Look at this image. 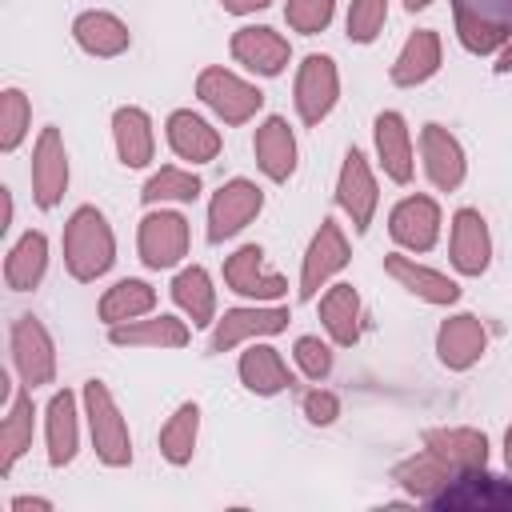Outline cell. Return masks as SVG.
<instances>
[{
    "instance_id": "48",
    "label": "cell",
    "mask_w": 512,
    "mask_h": 512,
    "mask_svg": "<svg viewBox=\"0 0 512 512\" xmlns=\"http://www.w3.org/2000/svg\"><path fill=\"white\" fill-rule=\"evenodd\" d=\"M428 4H432V0H404V8H408V12H424Z\"/></svg>"
},
{
    "instance_id": "1",
    "label": "cell",
    "mask_w": 512,
    "mask_h": 512,
    "mask_svg": "<svg viewBox=\"0 0 512 512\" xmlns=\"http://www.w3.org/2000/svg\"><path fill=\"white\" fill-rule=\"evenodd\" d=\"M116 264V236L100 208L80 204L64 224V268L72 280L92 284Z\"/></svg>"
},
{
    "instance_id": "33",
    "label": "cell",
    "mask_w": 512,
    "mask_h": 512,
    "mask_svg": "<svg viewBox=\"0 0 512 512\" xmlns=\"http://www.w3.org/2000/svg\"><path fill=\"white\" fill-rule=\"evenodd\" d=\"M172 300H176V308L184 312V320H188L192 328L216 324V288H212L208 268H200V264L180 268V272L172 276Z\"/></svg>"
},
{
    "instance_id": "20",
    "label": "cell",
    "mask_w": 512,
    "mask_h": 512,
    "mask_svg": "<svg viewBox=\"0 0 512 512\" xmlns=\"http://www.w3.org/2000/svg\"><path fill=\"white\" fill-rule=\"evenodd\" d=\"M384 272H388L404 292H412V296L424 300V304H440V308H444V304H456V300H460V284H456L452 276H444V272L420 264L416 256L388 252V256H384Z\"/></svg>"
},
{
    "instance_id": "6",
    "label": "cell",
    "mask_w": 512,
    "mask_h": 512,
    "mask_svg": "<svg viewBox=\"0 0 512 512\" xmlns=\"http://www.w3.org/2000/svg\"><path fill=\"white\" fill-rule=\"evenodd\" d=\"M348 260H352V252H348L344 228H340L332 216H324L320 228H316L312 240H308V252H304V264H300V288H296V296H300L304 304L316 300L320 288H328V280L348 268Z\"/></svg>"
},
{
    "instance_id": "10",
    "label": "cell",
    "mask_w": 512,
    "mask_h": 512,
    "mask_svg": "<svg viewBox=\"0 0 512 512\" xmlns=\"http://www.w3.org/2000/svg\"><path fill=\"white\" fill-rule=\"evenodd\" d=\"M376 204H380L376 172H372V164L360 148H348L344 164H340V176H336V208L348 216L352 232H368V224L376 216Z\"/></svg>"
},
{
    "instance_id": "11",
    "label": "cell",
    "mask_w": 512,
    "mask_h": 512,
    "mask_svg": "<svg viewBox=\"0 0 512 512\" xmlns=\"http://www.w3.org/2000/svg\"><path fill=\"white\" fill-rule=\"evenodd\" d=\"M136 252L144 260V268H152V272L176 268L188 256V220L172 208L148 212L136 228Z\"/></svg>"
},
{
    "instance_id": "12",
    "label": "cell",
    "mask_w": 512,
    "mask_h": 512,
    "mask_svg": "<svg viewBox=\"0 0 512 512\" xmlns=\"http://www.w3.org/2000/svg\"><path fill=\"white\" fill-rule=\"evenodd\" d=\"M288 328V308L280 304H248V308H228L212 324V352H232L236 344H252L264 336H276Z\"/></svg>"
},
{
    "instance_id": "13",
    "label": "cell",
    "mask_w": 512,
    "mask_h": 512,
    "mask_svg": "<svg viewBox=\"0 0 512 512\" xmlns=\"http://www.w3.org/2000/svg\"><path fill=\"white\" fill-rule=\"evenodd\" d=\"M224 284H228V292H236V296H244L252 304H272V300H280L288 292V280L264 264V248L260 244H240L224 260Z\"/></svg>"
},
{
    "instance_id": "45",
    "label": "cell",
    "mask_w": 512,
    "mask_h": 512,
    "mask_svg": "<svg viewBox=\"0 0 512 512\" xmlns=\"http://www.w3.org/2000/svg\"><path fill=\"white\" fill-rule=\"evenodd\" d=\"M8 508H12V512H28V508L48 512V508H52V500H44V496H12V500H8Z\"/></svg>"
},
{
    "instance_id": "15",
    "label": "cell",
    "mask_w": 512,
    "mask_h": 512,
    "mask_svg": "<svg viewBox=\"0 0 512 512\" xmlns=\"http://www.w3.org/2000/svg\"><path fill=\"white\" fill-rule=\"evenodd\" d=\"M420 160H424V176L440 192H456L468 176V156H464L460 140L436 120L420 128Z\"/></svg>"
},
{
    "instance_id": "36",
    "label": "cell",
    "mask_w": 512,
    "mask_h": 512,
    "mask_svg": "<svg viewBox=\"0 0 512 512\" xmlns=\"http://www.w3.org/2000/svg\"><path fill=\"white\" fill-rule=\"evenodd\" d=\"M196 440H200V404L196 400H184L160 428V456L172 464V468H184L192 464V452H196Z\"/></svg>"
},
{
    "instance_id": "46",
    "label": "cell",
    "mask_w": 512,
    "mask_h": 512,
    "mask_svg": "<svg viewBox=\"0 0 512 512\" xmlns=\"http://www.w3.org/2000/svg\"><path fill=\"white\" fill-rule=\"evenodd\" d=\"M492 68H496V72H512V36H508L504 48L496 52V64H492Z\"/></svg>"
},
{
    "instance_id": "41",
    "label": "cell",
    "mask_w": 512,
    "mask_h": 512,
    "mask_svg": "<svg viewBox=\"0 0 512 512\" xmlns=\"http://www.w3.org/2000/svg\"><path fill=\"white\" fill-rule=\"evenodd\" d=\"M332 16H336V0H284V20L300 36L324 32L332 24Z\"/></svg>"
},
{
    "instance_id": "9",
    "label": "cell",
    "mask_w": 512,
    "mask_h": 512,
    "mask_svg": "<svg viewBox=\"0 0 512 512\" xmlns=\"http://www.w3.org/2000/svg\"><path fill=\"white\" fill-rule=\"evenodd\" d=\"M292 100H296V116H300L308 128H316L320 120H328V112H332L336 100H340V72H336V60L324 56V52L304 56V64L296 68Z\"/></svg>"
},
{
    "instance_id": "47",
    "label": "cell",
    "mask_w": 512,
    "mask_h": 512,
    "mask_svg": "<svg viewBox=\"0 0 512 512\" xmlns=\"http://www.w3.org/2000/svg\"><path fill=\"white\" fill-rule=\"evenodd\" d=\"M504 464H508V472H512V424L504 428Z\"/></svg>"
},
{
    "instance_id": "43",
    "label": "cell",
    "mask_w": 512,
    "mask_h": 512,
    "mask_svg": "<svg viewBox=\"0 0 512 512\" xmlns=\"http://www.w3.org/2000/svg\"><path fill=\"white\" fill-rule=\"evenodd\" d=\"M304 416H308V424H316V428L332 424V420L340 416V396L328 392V388H312V392L304 396Z\"/></svg>"
},
{
    "instance_id": "27",
    "label": "cell",
    "mask_w": 512,
    "mask_h": 512,
    "mask_svg": "<svg viewBox=\"0 0 512 512\" xmlns=\"http://www.w3.org/2000/svg\"><path fill=\"white\" fill-rule=\"evenodd\" d=\"M424 452H432L448 472H468L488 464V436L480 428H432L424 432Z\"/></svg>"
},
{
    "instance_id": "22",
    "label": "cell",
    "mask_w": 512,
    "mask_h": 512,
    "mask_svg": "<svg viewBox=\"0 0 512 512\" xmlns=\"http://www.w3.org/2000/svg\"><path fill=\"white\" fill-rule=\"evenodd\" d=\"M164 136H168V148L188 164H212L220 156V148H224L220 132L192 108H176L168 116V124H164Z\"/></svg>"
},
{
    "instance_id": "7",
    "label": "cell",
    "mask_w": 512,
    "mask_h": 512,
    "mask_svg": "<svg viewBox=\"0 0 512 512\" xmlns=\"http://www.w3.org/2000/svg\"><path fill=\"white\" fill-rule=\"evenodd\" d=\"M260 208H264V188L244 180V176H232L208 200V240L212 244L232 240L236 232H244L260 216Z\"/></svg>"
},
{
    "instance_id": "35",
    "label": "cell",
    "mask_w": 512,
    "mask_h": 512,
    "mask_svg": "<svg viewBox=\"0 0 512 512\" xmlns=\"http://www.w3.org/2000/svg\"><path fill=\"white\" fill-rule=\"evenodd\" d=\"M156 308V288L148 280H136V276H124L116 280L112 288H104L100 304H96V316L112 328V324H128V320H140Z\"/></svg>"
},
{
    "instance_id": "40",
    "label": "cell",
    "mask_w": 512,
    "mask_h": 512,
    "mask_svg": "<svg viewBox=\"0 0 512 512\" xmlns=\"http://www.w3.org/2000/svg\"><path fill=\"white\" fill-rule=\"evenodd\" d=\"M384 20H388V0H352L348 4V40L352 44H372L380 32H384Z\"/></svg>"
},
{
    "instance_id": "31",
    "label": "cell",
    "mask_w": 512,
    "mask_h": 512,
    "mask_svg": "<svg viewBox=\"0 0 512 512\" xmlns=\"http://www.w3.org/2000/svg\"><path fill=\"white\" fill-rule=\"evenodd\" d=\"M236 372H240V384L256 396H280L284 388H292V372H288L284 356L272 344H260V340H252L240 352Z\"/></svg>"
},
{
    "instance_id": "16",
    "label": "cell",
    "mask_w": 512,
    "mask_h": 512,
    "mask_svg": "<svg viewBox=\"0 0 512 512\" xmlns=\"http://www.w3.org/2000/svg\"><path fill=\"white\" fill-rule=\"evenodd\" d=\"M488 352V328L472 312H456L436 328V356L448 372H468Z\"/></svg>"
},
{
    "instance_id": "44",
    "label": "cell",
    "mask_w": 512,
    "mask_h": 512,
    "mask_svg": "<svg viewBox=\"0 0 512 512\" xmlns=\"http://www.w3.org/2000/svg\"><path fill=\"white\" fill-rule=\"evenodd\" d=\"M272 0H220V8L228 16H252V12H264Z\"/></svg>"
},
{
    "instance_id": "34",
    "label": "cell",
    "mask_w": 512,
    "mask_h": 512,
    "mask_svg": "<svg viewBox=\"0 0 512 512\" xmlns=\"http://www.w3.org/2000/svg\"><path fill=\"white\" fill-rule=\"evenodd\" d=\"M48 272V236L28 228L4 256V284L12 292H32Z\"/></svg>"
},
{
    "instance_id": "25",
    "label": "cell",
    "mask_w": 512,
    "mask_h": 512,
    "mask_svg": "<svg viewBox=\"0 0 512 512\" xmlns=\"http://www.w3.org/2000/svg\"><path fill=\"white\" fill-rule=\"evenodd\" d=\"M440 56H444L440 32H436V28H416V32L404 40V48L396 52V60H392V68H388V80H392L396 88H420V84H428V80L440 72Z\"/></svg>"
},
{
    "instance_id": "3",
    "label": "cell",
    "mask_w": 512,
    "mask_h": 512,
    "mask_svg": "<svg viewBox=\"0 0 512 512\" xmlns=\"http://www.w3.org/2000/svg\"><path fill=\"white\" fill-rule=\"evenodd\" d=\"M456 40L472 56H492L512 36V0H448Z\"/></svg>"
},
{
    "instance_id": "29",
    "label": "cell",
    "mask_w": 512,
    "mask_h": 512,
    "mask_svg": "<svg viewBox=\"0 0 512 512\" xmlns=\"http://www.w3.org/2000/svg\"><path fill=\"white\" fill-rule=\"evenodd\" d=\"M108 340L116 348H184L192 340V328H188V320L160 312V316H140V320H128V324H112Z\"/></svg>"
},
{
    "instance_id": "24",
    "label": "cell",
    "mask_w": 512,
    "mask_h": 512,
    "mask_svg": "<svg viewBox=\"0 0 512 512\" xmlns=\"http://www.w3.org/2000/svg\"><path fill=\"white\" fill-rule=\"evenodd\" d=\"M372 140H376V160L384 168V176L392 184H408L412 172H416V160H412V132H408V120L400 112H380L372 120Z\"/></svg>"
},
{
    "instance_id": "5",
    "label": "cell",
    "mask_w": 512,
    "mask_h": 512,
    "mask_svg": "<svg viewBox=\"0 0 512 512\" xmlns=\"http://www.w3.org/2000/svg\"><path fill=\"white\" fill-rule=\"evenodd\" d=\"M196 96H200L204 108L216 112V120H224L232 128L236 124H248L264 108V92L256 84H248L244 76L220 68V64H212V68H204L196 76Z\"/></svg>"
},
{
    "instance_id": "21",
    "label": "cell",
    "mask_w": 512,
    "mask_h": 512,
    "mask_svg": "<svg viewBox=\"0 0 512 512\" xmlns=\"http://www.w3.org/2000/svg\"><path fill=\"white\" fill-rule=\"evenodd\" d=\"M72 40L80 52L96 56V60H112V56H124L132 48V32L128 24L116 16V12H104V8H88L72 20Z\"/></svg>"
},
{
    "instance_id": "17",
    "label": "cell",
    "mask_w": 512,
    "mask_h": 512,
    "mask_svg": "<svg viewBox=\"0 0 512 512\" xmlns=\"http://www.w3.org/2000/svg\"><path fill=\"white\" fill-rule=\"evenodd\" d=\"M228 48H232L236 64H244L256 76H280L288 68V60H292V44L276 28H268V24H244V28H236L232 40H228Z\"/></svg>"
},
{
    "instance_id": "28",
    "label": "cell",
    "mask_w": 512,
    "mask_h": 512,
    "mask_svg": "<svg viewBox=\"0 0 512 512\" xmlns=\"http://www.w3.org/2000/svg\"><path fill=\"white\" fill-rule=\"evenodd\" d=\"M112 144L124 168H148L156 156V132H152V116L136 104H124L112 112Z\"/></svg>"
},
{
    "instance_id": "30",
    "label": "cell",
    "mask_w": 512,
    "mask_h": 512,
    "mask_svg": "<svg viewBox=\"0 0 512 512\" xmlns=\"http://www.w3.org/2000/svg\"><path fill=\"white\" fill-rule=\"evenodd\" d=\"M320 324L336 348H352L364 332V304L352 284H332L320 296Z\"/></svg>"
},
{
    "instance_id": "32",
    "label": "cell",
    "mask_w": 512,
    "mask_h": 512,
    "mask_svg": "<svg viewBox=\"0 0 512 512\" xmlns=\"http://www.w3.org/2000/svg\"><path fill=\"white\" fill-rule=\"evenodd\" d=\"M32 428H36V404H32V388H16L0 424V476H12L16 460L32 448Z\"/></svg>"
},
{
    "instance_id": "4",
    "label": "cell",
    "mask_w": 512,
    "mask_h": 512,
    "mask_svg": "<svg viewBox=\"0 0 512 512\" xmlns=\"http://www.w3.org/2000/svg\"><path fill=\"white\" fill-rule=\"evenodd\" d=\"M428 504L440 512H512V480L488 472V464L468 468L456 472L448 488H440Z\"/></svg>"
},
{
    "instance_id": "23",
    "label": "cell",
    "mask_w": 512,
    "mask_h": 512,
    "mask_svg": "<svg viewBox=\"0 0 512 512\" xmlns=\"http://www.w3.org/2000/svg\"><path fill=\"white\" fill-rule=\"evenodd\" d=\"M252 156L256 168L272 180V184H288L296 172V136L288 128L284 116H264L256 136H252Z\"/></svg>"
},
{
    "instance_id": "2",
    "label": "cell",
    "mask_w": 512,
    "mask_h": 512,
    "mask_svg": "<svg viewBox=\"0 0 512 512\" xmlns=\"http://www.w3.org/2000/svg\"><path fill=\"white\" fill-rule=\"evenodd\" d=\"M80 400H84V416H88L96 460L104 468H128L132 464V432H128V420H124L112 388L104 380H84Z\"/></svg>"
},
{
    "instance_id": "38",
    "label": "cell",
    "mask_w": 512,
    "mask_h": 512,
    "mask_svg": "<svg viewBox=\"0 0 512 512\" xmlns=\"http://www.w3.org/2000/svg\"><path fill=\"white\" fill-rule=\"evenodd\" d=\"M196 196H200V176L188 168H176V164H164L140 188L144 204H192Z\"/></svg>"
},
{
    "instance_id": "42",
    "label": "cell",
    "mask_w": 512,
    "mask_h": 512,
    "mask_svg": "<svg viewBox=\"0 0 512 512\" xmlns=\"http://www.w3.org/2000/svg\"><path fill=\"white\" fill-rule=\"evenodd\" d=\"M292 356H296V368H300L308 380H328V376H332L336 356H332V344H328V340H320V336H300V340L292 344Z\"/></svg>"
},
{
    "instance_id": "37",
    "label": "cell",
    "mask_w": 512,
    "mask_h": 512,
    "mask_svg": "<svg viewBox=\"0 0 512 512\" xmlns=\"http://www.w3.org/2000/svg\"><path fill=\"white\" fill-rule=\"evenodd\" d=\"M456 472H448L432 452H416V456H408V460H400L396 468H392V480L408 492V496H416V500H432L440 488H448V480H452Z\"/></svg>"
},
{
    "instance_id": "18",
    "label": "cell",
    "mask_w": 512,
    "mask_h": 512,
    "mask_svg": "<svg viewBox=\"0 0 512 512\" xmlns=\"http://www.w3.org/2000/svg\"><path fill=\"white\" fill-rule=\"evenodd\" d=\"M440 224H444V216L432 196H404L388 212V236L404 252H428L440 240Z\"/></svg>"
},
{
    "instance_id": "8",
    "label": "cell",
    "mask_w": 512,
    "mask_h": 512,
    "mask_svg": "<svg viewBox=\"0 0 512 512\" xmlns=\"http://www.w3.org/2000/svg\"><path fill=\"white\" fill-rule=\"evenodd\" d=\"M8 344H12V368L24 388H40L56 380V344L36 316H16Z\"/></svg>"
},
{
    "instance_id": "19",
    "label": "cell",
    "mask_w": 512,
    "mask_h": 512,
    "mask_svg": "<svg viewBox=\"0 0 512 512\" xmlns=\"http://www.w3.org/2000/svg\"><path fill=\"white\" fill-rule=\"evenodd\" d=\"M448 260L460 276H484L492 264V232L488 220L476 208H456L452 236H448Z\"/></svg>"
},
{
    "instance_id": "39",
    "label": "cell",
    "mask_w": 512,
    "mask_h": 512,
    "mask_svg": "<svg viewBox=\"0 0 512 512\" xmlns=\"http://www.w3.org/2000/svg\"><path fill=\"white\" fill-rule=\"evenodd\" d=\"M32 128V104L20 88H4L0 92V148L4 152H16L24 144Z\"/></svg>"
},
{
    "instance_id": "14",
    "label": "cell",
    "mask_w": 512,
    "mask_h": 512,
    "mask_svg": "<svg viewBox=\"0 0 512 512\" xmlns=\"http://www.w3.org/2000/svg\"><path fill=\"white\" fill-rule=\"evenodd\" d=\"M68 192V148L60 128H40L36 144H32V200L52 212Z\"/></svg>"
},
{
    "instance_id": "26",
    "label": "cell",
    "mask_w": 512,
    "mask_h": 512,
    "mask_svg": "<svg viewBox=\"0 0 512 512\" xmlns=\"http://www.w3.org/2000/svg\"><path fill=\"white\" fill-rule=\"evenodd\" d=\"M44 440H48V464L52 468H64L76 460V448H80L76 392H68V388L52 392V400L44 408Z\"/></svg>"
}]
</instances>
